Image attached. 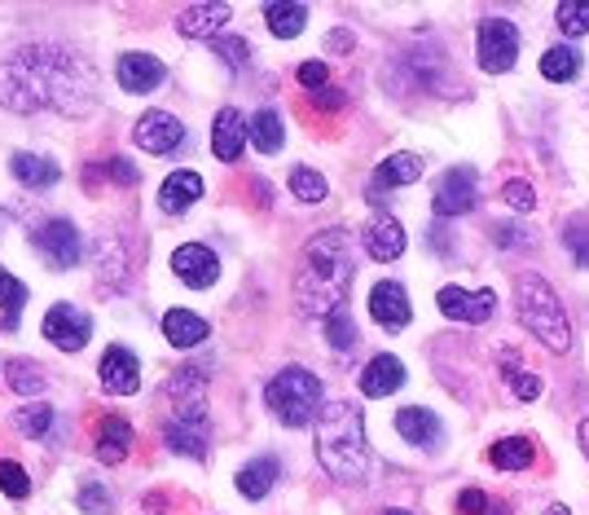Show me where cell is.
I'll return each mask as SVG.
<instances>
[{"instance_id":"obj_1","label":"cell","mask_w":589,"mask_h":515,"mask_svg":"<svg viewBox=\"0 0 589 515\" xmlns=\"http://www.w3.org/2000/svg\"><path fill=\"white\" fill-rule=\"evenodd\" d=\"M97 93L93 66L66 49H22L0 66V101L13 110H84Z\"/></svg>"},{"instance_id":"obj_46","label":"cell","mask_w":589,"mask_h":515,"mask_svg":"<svg viewBox=\"0 0 589 515\" xmlns=\"http://www.w3.org/2000/svg\"><path fill=\"white\" fill-rule=\"evenodd\" d=\"M458 512H462V515H484V512H493V498H489L484 490H462V498H458Z\"/></svg>"},{"instance_id":"obj_44","label":"cell","mask_w":589,"mask_h":515,"mask_svg":"<svg viewBox=\"0 0 589 515\" xmlns=\"http://www.w3.org/2000/svg\"><path fill=\"white\" fill-rule=\"evenodd\" d=\"M216 53H221L229 66H247V57H251L247 40H238V35H221V40H216Z\"/></svg>"},{"instance_id":"obj_42","label":"cell","mask_w":589,"mask_h":515,"mask_svg":"<svg viewBox=\"0 0 589 515\" xmlns=\"http://www.w3.org/2000/svg\"><path fill=\"white\" fill-rule=\"evenodd\" d=\"M502 203H506V207H515V212H533L537 194H533V185H528V181H506V190H502Z\"/></svg>"},{"instance_id":"obj_30","label":"cell","mask_w":589,"mask_h":515,"mask_svg":"<svg viewBox=\"0 0 589 515\" xmlns=\"http://www.w3.org/2000/svg\"><path fill=\"white\" fill-rule=\"evenodd\" d=\"M542 75L555 79V84L577 79V75H581V53H577L572 44H555V49H546V53H542Z\"/></svg>"},{"instance_id":"obj_53","label":"cell","mask_w":589,"mask_h":515,"mask_svg":"<svg viewBox=\"0 0 589 515\" xmlns=\"http://www.w3.org/2000/svg\"><path fill=\"white\" fill-rule=\"evenodd\" d=\"M383 515H414V512H400V507H387Z\"/></svg>"},{"instance_id":"obj_40","label":"cell","mask_w":589,"mask_h":515,"mask_svg":"<svg viewBox=\"0 0 589 515\" xmlns=\"http://www.w3.org/2000/svg\"><path fill=\"white\" fill-rule=\"evenodd\" d=\"M22 304H26V287H22L13 273L0 269V309H4V318H18Z\"/></svg>"},{"instance_id":"obj_8","label":"cell","mask_w":589,"mask_h":515,"mask_svg":"<svg viewBox=\"0 0 589 515\" xmlns=\"http://www.w3.org/2000/svg\"><path fill=\"white\" fill-rule=\"evenodd\" d=\"M475 199H480V176L471 163H458L436 181L431 207H436V216H467L475 207Z\"/></svg>"},{"instance_id":"obj_43","label":"cell","mask_w":589,"mask_h":515,"mask_svg":"<svg viewBox=\"0 0 589 515\" xmlns=\"http://www.w3.org/2000/svg\"><path fill=\"white\" fill-rule=\"evenodd\" d=\"M493 243H497V247H506V251H511V247H515V251H528V247H533L528 229H520V225H506V221H502V225H493Z\"/></svg>"},{"instance_id":"obj_17","label":"cell","mask_w":589,"mask_h":515,"mask_svg":"<svg viewBox=\"0 0 589 515\" xmlns=\"http://www.w3.org/2000/svg\"><path fill=\"white\" fill-rule=\"evenodd\" d=\"M163 84V62L150 53H119V88L124 93H150Z\"/></svg>"},{"instance_id":"obj_32","label":"cell","mask_w":589,"mask_h":515,"mask_svg":"<svg viewBox=\"0 0 589 515\" xmlns=\"http://www.w3.org/2000/svg\"><path fill=\"white\" fill-rule=\"evenodd\" d=\"M4 375H9V388H13V393H26V397L44 393V384H49V375H44L40 362H31V357H9V362H4Z\"/></svg>"},{"instance_id":"obj_51","label":"cell","mask_w":589,"mask_h":515,"mask_svg":"<svg viewBox=\"0 0 589 515\" xmlns=\"http://www.w3.org/2000/svg\"><path fill=\"white\" fill-rule=\"evenodd\" d=\"M251 190H256V199H260V203H269V199H274V190H269V185H265V181H256V185H251Z\"/></svg>"},{"instance_id":"obj_19","label":"cell","mask_w":589,"mask_h":515,"mask_svg":"<svg viewBox=\"0 0 589 515\" xmlns=\"http://www.w3.org/2000/svg\"><path fill=\"white\" fill-rule=\"evenodd\" d=\"M365 251L374 256V260H396L400 251H405V225L396 221V216H387V212H378L370 225H365Z\"/></svg>"},{"instance_id":"obj_3","label":"cell","mask_w":589,"mask_h":515,"mask_svg":"<svg viewBox=\"0 0 589 515\" xmlns=\"http://www.w3.org/2000/svg\"><path fill=\"white\" fill-rule=\"evenodd\" d=\"M317 459L334 481H365L370 472V441H365V419L352 401H325L317 415Z\"/></svg>"},{"instance_id":"obj_2","label":"cell","mask_w":589,"mask_h":515,"mask_svg":"<svg viewBox=\"0 0 589 515\" xmlns=\"http://www.w3.org/2000/svg\"><path fill=\"white\" fill-rule=\"evenodd\" d=\"M352 287V251L343 229H321L308 238L299 273H294V304L303 318H330L343 309V296Z\"/></svg>"},{"instance_id":"obj_22","label":"cell","mask_w":589,"mask_h":515,"mask_svg":"<svg viewBox=\"0 0 589 515\" xmlns=\"http://www.w3.org/2000/svg\"><path fill=\"white\" fill-rule=\"evenodd\" d=\"M199 199H203V176H199V172H190V168L172 172V176L159 185V207H163V212H172V216L190 212Z\"/></svg>"},{"instance_id":"obj_33","label":"cell","mask_w":589,"mask_h":515,"mask_svg":"<svg viewBox=\"0 0 589 515\" xmlns=\"http://www.w3.org/2000/svg\"><path fill=\"white\" fill-rule=\"evenodd\" d=\"M502 375H506V388H511L520 401H537V397H542V379H537L533 371H524L520 362L502 357Z\"/></svg>"},{"instance_id":"obj_29","label":"cell","mask_w":589,"mask_h":515,"mask_svg":"<svg viewBox=\"0 0 589 515\" xmlns=\"http://www.w3.org/2000/svg\"><path fill=\"white\" fill-rule=\"evenodd\" d=\"M265 22H269V31L278 40H294L303 31V22H308V9L303 4H287V0H269L265 4Z\"/></svg>"},{"instance_id":"obj_50","label":"cell","mask_w":589,"mask_h":515,"mask_svg":"<svg viewBox=\"0 0 589 515\" xmlns=\"http://www.w3.org/2000/svg\"><path fill=\"white\" fill-rule=\"evenodd\" d=\"M577 441H581V450H586V459H589V419H581V428H577Z\"/></svg>"},{"instance_id":"obj_16","label":"cell","mask_w":589,"mask_h":515,"mask_svg":"<svg viewBox=\"0 0 589 515\" xmlns=\"http://www.w3.org/2000/svg\"><path fill=\"white\" fill-rule=\"evenodd\" d=\"M418 176H422V159H418V154H392V159H383V163L374 168V176H370V203H387V199H383L387 190L414 185Z\"/></svg>"},{"instance_id":"obj_54","label":"cell","mask_w":589,"mask_h":515,"mask_svg":"<svg viewBox=\"0 0 589 515\" xmlns=\"http://www.w3.org/2000/svg\"><path fill=\"white\" fill-rule=\"evenodd\" d=\"M493 515H506V507H502V503H493Z\"/></svg>"},{"instance_id":"obj_6","label":"cell","mask_w":589,"mask_h":515,"mask_svg":"<svg viewBox=\"0 0 589 515\" xmlns=\"http://www.w3.org/2000/svg\"><path fill=\"white\" fill-rule=\"evenodd\" d=\"M475 57H480V71L506 75L520 62V26L506 18H484L475 26Z\"/></svg>"},{"instance_id":"obj_45","label":"cell","mask_w":589,"mask_h":515,"mask_svg":"<svg viewBox=\"0 0 589 515\" xmlns=\"http://www.w3.org/2000/svg\"><path fill=\"white\" fill-rule=\"evenodd\" d=\"M299 84H303L308 93L330 88V66H325V62H303V66H299Z\"/></svg>"},{"instance_id":"obj_36","label":"cell","mask_w":589,"mask_h":515,"mask_svg":"<svg viewBox=\"0 0 589 515\" xmlns=\"http://www.w3.org/2000/svg\"><path fill=\"white\" fill-rule=\"evenodd\" d=\"M13 428H18L22 437L40 441V437H49V428H53V410H49V406H26V410L13 415Z\"/></svg>"},{"instance_id":"obj_24","label":"cell","mask_w":589,"mask_h":515,"mask_svg":"<svg viewBox=\"0 0 589 515\" xmlns=\"http://www.w3.org/2000/svg\"><path fill=\"white\" fill-rule=\"evenodd\" d=\"M278 476H282V463H278L274 454H260V459H251L234 481H238V494H243V498L260 503V498H269V490L278 485Z\"/></svg>"},{"instance_id":"obj_12","label":"cell","mask_w":589,"mask_h":515,"mask_svg":"<svg viewBox=\"0 0 589 515\" xmlns=\"http://www.w3.org/2000/svg\"><path fill=\"white\" fill-rule=\"evenodd\" d=\"M97 375H101V388H106L110 397H132V393L141 388V362H137L132 348H124V344H110V348L101 353Z\"/></svg>"},{"instance_id":"obj_37","label":"cell","mask_w":589,"mask_h":515,"mask_svg":"<svg viewBox=\"0 0 589 515\" xmlns=\"http://www.w3.org/2000/svg\"><path fill=\"white\" fill-rule=\"evenodd\" d=\"M564 247L581 269H589V216H572L564 225Z\"/></svg>"},{"instance_id":"obj_28","label":"cell","mask_w":589,"mask_h":515,"mask_svg":"<svg viewBox=\"0 0 589 515\" xmlns=\"http://www.w3.org/2000/svg\"><path fill=\"white\" fill-rule=\"evenodd\" d=\"M9 168H13V176L22 181V185H31V190H40V185H53L62 172H57V163H49V159H40V154H26V150H18L13 159H9Z\"/></svg>"},{"instance_id":"obj_18","label":"cell","mask_w":589,"mask_h":515,"mask_svg":"<svg viewBox=\"0 0 589 515\" xmlns=\"http://www.w3.org/2000/svg\"><path fill=\"white\" fill-rule=\"evenodd\" d=\"M247 137H251V124H247V119H243L234 106H225V110L216 115V128H212V150H216V159L234 163V159L243 154Z\"/></svg>"},{"instance_id":"obj_41","label":"cell","mask_w":589,"mask_h":515,"mask_svg":"<svg viewBox=\"0 0 589 515\" xmlns=\"http://www.w3.org/2000/svg\"><path fill=\"white\" fill-rule=\"evenodd\" d=\"M75 503L84 507V515H110V498H106V490L97 481H84L79 494H75Z\"/></svg>"},{"instance_id":"obj_23","label":"cell","mask_w":589,"mask_h":515,"mask_svg":"<svg viewBox=\"0 0 589 515\" xmlns=\"http://www.w3.org/2000/svg\"><path fill=\"white\" fill-rule=\"evenodd\" d=\"M400 384H405V362L392 357V353H378V357L361 371V393H365V397H392Z\"/></svg>"},{"instance_id":"obj_35","label":"cell","mask_w":589,"mask_h":515,"mask_svg":"<svg viewBox=\"0 0 589 515\" xmlns=\"http://www.w3.org/2000/svg\"><path fill=\"white\" fill-rule=\"evenodd\" d=\"M555 26H559L564 35H586L589 0H559V4H555Z\"/></svg>"},{"instance_id":"obj_49","label":"cell","mask_w":589,"mask_h":515,"mask_svg":"<svg viewBox=\"0 0 589 515\" xmlns=\"http://www.w3.org/2000/svg\"><path fill=\"white\" fill-rule=\"evenodd\" d=\"M325 44L343 53V49H352V35H347V31H330V40H325Z\"/></svg>"},{"instance_id":"obj_26","label":"cell","mask_w":589,"mask_h":515,"mask_svg":"<svg viewBox=\"0 0 589 515\" xmlns=\"http://www.w3.org/2000/svg\"><path fill=\"white\" fill-rule=\"evenodd\" d=\"M163 335L176 348H199L207 340V322L199 313H190V309H168L163 313Z\"/></svg>"},{"instance_id":"obj_13","label":"cell","mask_w":589,"mask_h":515,"mask_svg":"<svg viewBox=\"0 0 589 515\" xmlns=\"http://www.w3.org/2000/svg\"><path fill=\"white\" fill-rule=\"evenodd\" d=\"M137 146L141 150H150V154H172L181 141H185V124L176 119V115H168V110H146L141 119H137Z\"/></svg>"},{"instance_id":"obj_47","label":"cell","mask_w":589,"mask_h":515,"mask_svg":"<svg viewBox=\"0 0 589 515\" xmlns=\"http://www.w3.org/2000/svg\"><path fill=\"white\" fill-rule=\"evenodd\" d=\"M106 172H110V181H124V185H137V168H132L128 159H106Z\"/></svg>"},{"instance_id":"obj_21","label":"cell","mask_w":589,"mask_h":515,"mask_svg":"<svg viewBox=\"0 0 589 515\" xmlns=\"http://www.w3.org/2000/svg\"><path fill=\"white\" fill-rule=\"evenodd\" d=\"M229 13H234V9H229V4H216V0L190 4V9L181 13V35H190V40H221Z\"/></svg>"},{"instance_id":"obj_5","label":"cell","mask_w":589,"mask_h":515,"mask_svg":"<svg viewBox=\"0 0 589 515\" xmlns=\"http://www.w3.org/2000/svg\"><path fill=\"white\" fill-rule=\"evenodd\" d=\"M265 401H269V410L278 415L282 428H308V423H317V415L325 406L321 401V379L312 371H303V366L278 371L269 379V388H265Z\"/></svg>"},{"instance_id":"obj_20","label":"cell","mask_w":589,"mask_h":515,"mask_svg":"<svg viewBox=\"0 0 589 515\" xmlns=\"http://www.w3.org/2000/svg\"><path fill=\"white\" fill-rule=\"evenodd\" d=\"M396 432H400L409 446H418V450H436L440 437H445L440 419H436L427 406H405V410L396 415Z\"/></svg>"},{"instance_id":"obj_25","label":"cell","mask_w":589,"mask_h":515,"mask_svg":"<svg viewBox=\"0 0 589 515\" xmlns=\"http://www.w3.org/2000/svg\"><path fill=\"white\" fill-rule=\"evenodd\" d=\"M128 454H132V428H128L119 415L101 419V423H97V459H101L106 468H115V463H124Z\"/></svg>"},{"instance_id":"obj_31","label":"cell","mask_w":589,"mask_h":515,"mask_svg":"<svg viewBox=\"0 0 589 515\" xmlns=\"http://www.w3.org/2000/svg\"><path fill=\"white\" fill-rule=\"evenodd\" d=\"M282 141H287L282 115H278V110H256V115H251V146H256L260 154H278Z\"/></svg>"},{"instance_id":"obj_39","label":"cell","mask_w":589,"mask_h":515,"mask_svg":"<svg viewBox=\"0 0 589 515\" xmlns=\"http://www.w3.org/2000/svg\"><path fill=\"white\" fill-rule=\"evenodd\" d=\"M0 494H4V498H18V503L31 494V481H26V472H22L18 463H9V459L0 463Z\"/></svg>"},{"instance_id":"obj_27","label":"cell","mask_w":589,"mask_h":515,"mask_svg":"<svg viewBox=\"0 0 589 515\" xmlns=\"http://www.w3.org/2000/svg\"><path fill=\"white\" fill-rule=\"evenodd\" d=\"M489 463H493L497 472H524V468L537 463V446H533L528 437H502V441L489 450Z\"/></svg>"},{"instance_id":"obj_4","label":"cell","mask_w":589,"mask_h":515,"mask_svg":"<svg viewBox=\"0 0 589 515\" xmlns=\"http://www.w3.org/2000/svg\"><path fill=\"white\" fill-rule=\"evenodd\" d=\"M515 313H520V322H524L550 353H568V348H572L568 313H564L555 287H550L542 273L524 269V273L515 278Z\"/></svg>"},{"instance_id":"obj_52","label":"cell","mask_w":589,"mask_h":515,"mask_svg":"<svg viewBox=\"0 0 589 515\" xmlns=\"http://www.w3.org/2000/svg\"><path fill=\"white\" fill-rule=\"evenodd\" d=\"M546 515H572V512H568L564 503H555V507H550V512H546Z\"/></svg>"},{"instance_id":"obj_48","label":"cell","mask_w":589,"mask_h":515,"mask_svg":"<svg viewBox=\"0 0 589 515\" xmlns=\"http://www.w3.org/2000/svg\"><path fill=\"white\" fill-rule=\"evenodd\" d=\"M312 106L317 110H339L343 106V93L339 88H321V93H312Z\"/></svg>"},{"instance_id":"obj_34","label":"cell","mask_w":589,"mask_h":515,"mask_svg":"<svg viewBox=\"0 0 589 515\" xmlns=\"http://www.w3.org/2000/svg\"><path fill=\"white\" fill-rule=\"evenodd\" d=\"M291 194L299 203H325V194H330V185H325V176L321 172H312V168H294L291 172Z\"/></svg>"},{"instance_id":"obj_14","label":"cell","mask_w":589,"mask_h":515,"mask_svg":"<svg viewBox=\"0 0 589 515\" xmlns=\"http://www.w3.org/2000/svg\"><path fill=\"white\" fill-rule=\"evenodd\" d=\"M172 273H176L185 287L203 291V287H212V282L221 278V260H216L212 247H203V243H185V247L172 251Z\"/></svg>"},{"instance_id":"obj_9","label":"cell","mask_w":589,"mask_h":515,"mask_svg":"<svg viewBox=\"0 0 589 515\" xmlns=\"http://www.w3.org/2000/svg\"><path fill=\"white\" fill-rule=\"evenodd\" d=\"M31 243H35V251H40L53 269H75L79 256H84V238H79V229H75L71 221H49V225H40V229L31 234Z\"/></svg>"},{"instance_id":"obj_38","label":"cell","mask_w":589,"mask_h":515,"mask_svg":"<svg viewBox=\"0 0 589 515\" xmlns=\"http://www.w3.org/2000/svg\"><path fill=\"white\" fill-rule=\"evenodd\" d=\"M325 340H330V348H339V353H347V348L356 344V326H352L347 309H339V313L325 318Z\"/></svg>"},{"instance_id":"obj_10","label":"cell","mask_w":589,"mask_h":515,"mask_svg":"<svg viewBox=\"0 0 589 515\" xmlns=\"http://www.w3.org/2000/svg\"><path fill=\"white\" fill-rule=\"evenodd\" d=\"M88 335H93V322H88L75 304H53V309L44 313V340H49L53 348L79 353V348L88 344Z\"/></svg>"},{"instance_id":"obj_11","label":"cell","mask_w":589,"mask_h":515,"mask_svg":"<svg viewBox=\"0 0 589 515\" xmlns=\"http://www.w3.org/2000/svg\"><path fill=\"white\" fill-rule=\"evenodd\" d=\"M436 304H440V313H445V318H453V322H467V326H480V322H489V318H493V309H497V296H493V291L440 287Z\"/></svg>"},{"instance_id":"obj_15","label":"cell","mask_w":589,"mask_h":515,"mask_svg":"<svg viewBox=\"0 0 589 515\" xmlns=\"http://www.w3.org/2000/svg\"><path fill=\"white\" fill-rule=\"evenodd\" d=\"M370 318H374L383 331H405L409 318H414V309H409V291H405L400 282H392V278L374 282V291H370Z\"/></svg>"},{"instance_id":"obj_7","label":"cell","mask_w":589,"mask_h":515,"mask_svg":"<svg viewBox=\"0 0 589 515\" xmlns=\"http://www.w3.org/2000/svg\"><path fill=\"white\" fill-rule=\"evenodd\" d=\"M163 441H168L176 454L203 459V454H207V441H212L207 406H203V401H194V406H172V419H168V428H163Z\"/></svg>"}]
</instances>
